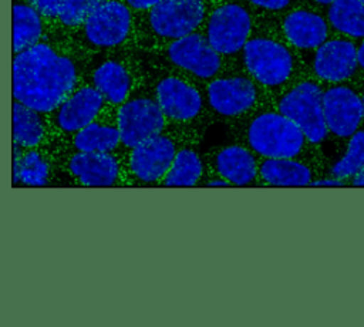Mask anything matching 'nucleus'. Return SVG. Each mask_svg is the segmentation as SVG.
<instances>
[{
	"label": "nucleus",
	"instance_id": "nucleus-6",
	"mask_svg": "<svg viewBox=\"0 0 364 327\" xmlns=\"http://www.w3.org/2000/svg\"><path fill=\"white\" fill-rule=\"evenodd\" d=\"M145 13L141 24V44L164 47L196 30L208 14L205 0H159Z\"/></svg>",
	"mask_w": 364,
	"mask_h": 327
},
{
	"label": "nucleus",
	"instance_id": "nucleus-31",
	"mask_svg": "<svg viewBox=\"0 0 364 327\" xmlns=\"http://www.w3.org/2000/svg\"><path fill=\"white\" fill-rule=\"evenodd\" d=\"M250 4H253L257 9H262L264 11H270V13H279L286 10L291 0H247Z\"/></svg>",
	"mask_w": 364,
	"mask_h": 327
},
{
	"label": "nucleus",
	"instance_id": "nucleus-24",
	"mask_svg": "<svg viewBox=\"0 0 364 327\" xmlns=\"http://www.w3.org/2000/svg\"><path fill=\"white\" fill-rule=\"evenodd\" d=\"M50 136L47 114L38 112L18 101L13 102V142L21 148L44 145Z\"/></svg>",
	"mask_w": 364,
	"mask_h": 327
},
{
	"label": "nucleus",
	"instance_id": "nucleus-1",
	"mask_svg": "<svg viewBox=\"0 0 364 327\" xmlns=\"http://www.w3.org/2000/svg\"><path fill=\"white\" fill-rule=\"evenodd\" d=\"M78 51L46 34L37 44L16 53L14 100L43 114L53 111L84 81L85 61Z\"/></svg>",
	"mask_w": 364,
	"mask_h": 327
},
{
	"label": "nucleus",
	"instance_id": "nucleus-25",
	"mask_svg": "<svg viewBox=\"0 0 364 327\" xmlns=\"http://www.w3.org/2000/svg\"><path fill=\"white\" fill-rule=\"evenodd\" d=\"M44 18L31 3L16 1L13 6V48L14 54L37 44L44 36Z\"/></svg>",
	"mask_w": 364,
	"mask_h": 327
},
{
	"label": "nucleus",
	"instance_id": "nucleus-36",
	"mask_svg": "<svg viewBox=\"0 0 364 327\" xmlns=\"http://www.w3.org/2000/svg\"><path fill=\"white\" fill-rule=\"evenodd\" d=\"M316 3H318V4H324V6H328V4H331L334 0H314Z\"/></svg>",
	"mask_w": 364,
	"mask_h": 327
},
{
	"label": "nucleus",
	"instance_id": "nucleus-2",
	"mask_svg": "<svg viewBox=\"0 0 364 327\" xmlns=\"http://www.w3.org/2000/svg\"><path fill=\"white\" fill-rule=\"evenodd\" d=\"M228 127L232 139L252 149L259 158H321L320 148L270 98Z\"/></svg>",
	"mask_w": 364,
	"mask_h": 327
},
{
	"label": "nucleus",
	"instance_id": "nucleus-9",
	"mask_svg": "<svg viewBox=\"0 0 364 327\" xmlns=\"http://www.w3.org/2000/svg\"><path fill=\"white\" fill-rule=\"evenodd\" d=\"M135 21L125 1L104 0L74 33V45L82 51H109L125 45L134 36Z\"/></svg>",
	"mask_w": 364,
	"mask_h": 327
},
{
	"label": "nucleus",
	"instance_id": "nucleus-30",
	"mask_svg": "<svg viewBox=\"0 0 364 327\" xmlns=\"http://www.w3.org/2000/svg\"><path fill=\"white\" fill-rule=\"evenodd\" d=\"M198 188H233V186L222 175H219L218 172L206 168L202 179L199 181Z\"/></svg>",
	"mask_w": 364,
	"mask_h": 327
},
{
	"label": "nucleus",
	"instance_id": "nucleus-27",
	"mask_svg": "<svg viewBox=\"0 0 364 327\" xmlns=\"http://www.w3.org/2000/svg\"><path fill=\"white\" fill-rule=\"evenodd\" d=\"M361 169H364V125L347 141L343 155L326 171V173L350 183V179Z\"/></svg>",
	"mask_w": 364,
	"mask_h": 327
},
{
	"label": "nucleus",
	"instance_id": "nucleus-5",
	"mask_svg": "<svg viewBox=\"0 0 364 327\" xmlns=\"http://www.w3.org/2000/svg\"><path fill=\"white\" fill-rule=\"evenodd\" d=\"M200 85L210 124L225 122L228 125L270 98L242 67L236 71L228 68Z\"/></svg>",
	"mask_w": 364,
	"mask_h": 327
},
{
	"label": "nucleus",
	"instance_id": "nucleus-14",
	"mask_svg": "<svg viewBox=\"0 0 364 327\" xmlns=\"http://www.w3.org/2000/svg\"><path fill=\"white\" fill-rule=\"evenodd\" d=\"M105 97L90 82L80 85L47 114L51 139H64L90 124L107 105Z\"/></svg>",
	"mask_w": 364,
	"mask_h": 327
},
{
	"label": "nucleus",
	"instance_id": "nucleus-19",
	"mask_svg": "<svg viewBox=\"0 0 364 327\" xmlns=\"http://www.w3.org/2000/svg\"><path fill=\"white\" fill-rule=\"evenodd\" d=\"M323 173L321 158H259L257 188L310 186Z\"/></svg>",
	"mask_w": 364,
	"mask_h": 327
},
{
	"label": "nucleus",
	"instance_id": "nucleus-4",
	"mask_svg": "<svg viewBox=\"0 0 364 327\" xmlns=\"http://www.w3.org/2000/svg\"><path fill=\"white\" fill-rule=\"evenodd\" d=\"M272 31L255 24L240 54V67L270 98L299 80L296 50L283 37L280 28Z\"/></svg>",
	"mask_w": 364,
	"mask_h": 327
},
{
	"label": "nucleus",
	"instance_id": "nucleus-26",
	"mask_svg": "<svg viewBox=\"0 0 364 327\" xmlns=\"http://www.w3.org/2000/svg\"><path fill=\"white\" fill-rule=\"evenodd\" d=\"M326 17L331 30L340 36L364 38V4L360 0H334L328 4Z\"/></svg>",
	"mask_w": 364,
	"mask_h": 327
},
{
	"label": "nucleus",
	"instance_id": "nucleus-12",
	"mask_svg": "<svg viewBox=\"0 0 364 327\" xmlns=\"http://www.w3.org/2000/svg\"><path fill=\"white\" fill-rule=\"evenodd\" d=\"M255 18L245 4L222 3L208 11L202 31L209 44L222 54L228 63L239 58L255 28Z\"/></svg>",
	"mask_w": 364,
	"mask_h": 327
},
{
	"label": "nucleus",
	"instance_id": "nucleus-29",
	"mask_svg": "<svg viewBox=\"0 0 364 327\" xmlns=\"http://www.w3.org/2000/svg\"><path fill=\"white\" fill-rule=\"evenodd\" d=\"M46 21H57L65 0H28Z\"/></svg>",
	"mask_w": 364,
	"mask_h": 327
},
{
	"label": "nucleus",
	"instance_id": "nucleus-10",
	"mask_svg": "<svg viewBox=\"0 0 364 327\" xmlns=\"http://www.w3.org/2000/svg\"><path fill=\"white\" fill-rule=\"evenodd\" d=\"M323 90L321 81L306 77L270 98L274 107L294 121L317 148L330 139L323 111Z\"/></svg>",
	"mask_w": 364,
	"mask_h": 327
},
{
	"label": "nucleus",
	"instance_id": "nucleus-7",
	"mask_svg": "<svg viewBox=\"0 0 364 327\" xmlns=\"http://www.w3.org/2000/svg\"><path fill=\"white\" fill-rule=\"evenodd\" d=\"M151 85L169 124L202 128L210 124L202 85L195 78L169 68L158 73Z\"/></svg>",
	"mask_w": 364,
	"mask_h": 327
},
{
	"label": "nucleus",
	"instance_id": "nucleus-33",
	"mask_svg": "<svg viewBox=\"0 0 364 327\" xmlns=\"http://www.w3.org/2000/svg\"><path fill=\"white\" fill-rule=\"evenodd\" d=\"M159 0H125V3L135 11H146L152 9Z\"/></svg>",
	"mask_w": 364,
	"mask_h": 327
},
{
	"label": "nucleus",
	"instance_id": "nucleus-15",
	"mask_svg": "<svg viewBox=\"0 0 364 327\" xmlns=\"http://www.w3.org/2000/svg\"><path fill=\"white\" fill-rule=\"evenodd\" d=\"M323 111L333 141H348L364 125L363 92L346 82L326 84L323 90Z\"/></svg>",
	"mask_w": 364,
	"mask_h": 327
},
{
	"label": "nucleus",
	"instance_id": "nucleus-23",
	"mask_svg": "<svg viewBox=\"0 0 364 327\" xmlns=\"http://www.w3.org/2000/svg\"><path fill=\"white\" fill-rule=\"evenodd\" d=\"M200 139L193 138L179 148L158 188H198L206 171L205 156L199 149Z\"/></svg>",
	"mask_w": 364,
	"mask_h": 327
},
{
	"label": "nucleus",
	"instance_id": "nucleus-28",
	"mask_svg": "<svg viewBox=\"0 0 364 327\" xmlns=\"http://www.w3.org/2000/svg\"><path fill=\"white\" fill-rule=\"evenodd\" d=\"M101 1L104 0H65L55 23L67 31H75L85 23Z\"/></svg>",
	"mask_w": 364,
	"mask_h": 327
},
{
	"label": "nucleus",
	"instance_id": "nucleus-38",
	"mask_svg": "<svg viewBox=\"0 0 364 327\" xmlns=\"http://www.w3.org/2000/svg\"><path fill=\"white\" fill-rule=\"evenodd\" d=\"M360 1H361V3H363V4H364V0H360Z\"/></svg>",
	"mask_w": 364,
	"mask_h": 327
},
{
	"label": "nucleus",
	"instance_id": "nucleus-3",
	"mask_svg": "<svg viewBox=\"0 0 364 327\" xmlns=\"http://www.w3.org/2000/svg\"><path fill=\"white\" fill-rule=\"evenodd\" d=\"M205 131L202 127L168 124L121 155L124 188H158L179 148L193 138H202Z\"/></svg>",
	"mask_w": 364,
	"mask_h": 327
},
{
	"label": "nucleus",
	"instance_id": "nucleus-20",
	"mask_svg": "<svg viewBox=\"0 0 364 327\" xmlns=\"http://www.w3.org/2000/svg\"><path fill=\"white\" fill-rule=\"evenodd\" d=\"M84 81L92 84L108 104L117 107L128 98L136 85L129 63L115 55L105 57L90 68L85 65Z\"/></svg>",
	"mask_w": 364,
	"mask_h": 327
},
{
	"label": "nucleus",
	"instance_id": "nucleus-18",
	"mask_svg": "<svg viewBox=\"0 0 364 327\" xmlns=\"http://www.w3.org/2000/svg\"><path fill=\"white\" fill-rule=\"evenodd\" d=\"M206 168L228 179L233 188H257L259 156L240 142L222 144L205 154Z\"/></svg>",
	"mask_w": 364,
	"mask_h": 327
},
{
	"label": "nucleus",
	"instance_id": "nucleus-37",
	"mask_svg": "<svg viewBox=\"0 0 364 327\" xmlns=\"http://www.w3.org/2000/svg\"><path fill=\"white\" fill-rule=\"evenodd\" d=\"M363 107H364V90H363Z\"/></svg>",
	"mask_w": 364,
	"mask_h": 327
},
{
	"label": "nucleus",
	"instance_id": "nucleus-21",
	"mask_svg": "<svg viewBox=\"0 0 364 327\" xmlns=\"http://www.w3.org/2000/svg\"><path fill=\"white\" fill-rule=\"evenodd\" d=\"M279 28L296 51H314L330 37L327 17L309 9H296L286 13Z\"/></svg>",
	"mask_w": 364,
	"mask_h": 327
},
{
	"label": "nucleus",
	"instance_id": "nucleus-32",
	"mask_svg": "<svg viewBox=\"0 0 364 327\" xmlns=\"http://www.w3.org/2000/svg\"><path fill=\"white\" fill-rule=\"evenodd\" d=\"M310 186H330V188H340V186H350V183L344 179H340V178H336L333 175H328V173H323L320 175L317 179L313 181V183Z\"/></svg>",
	"mask_w": 364,
	"mask_h": 327
},
{
	"label": "nucleus",
	"instance_id": "nucleus-35",
	"mask_svg": "<svg viewBox=\"0 0 364 327\" xmlns=\"http://www.w3.org/2000/svg\"><path fill=\"white\" fill-rule=\"evenodd\" d=\"M357 58H358V70L364 71V38L361 40L358 50H357Z\"/></svg>",
	"mask_w": 364,
	"mask_h": 327
},
{
	"label": "nucleus",
	"instance_id": "nucleus-17",
	"mask_svg": "<svg viewBox=\"0 0 364 327\" xmlns=\"http://www.w3.org/2000/svg\"><path fill=\"white\" fill-rule=\"evenodd\" d=\"M358 45L346 36L328 37L313 51L311 74L323 84L348 81L358 70Z\"/></svg>",
	"mask_w": 364,
	"mask_h": 327
},
{
	"label": "nucleus",
	"instance_id": "nucleus-34",
	"mask_svg": "<svg viewBox=\"0 0 364 327\" xmlns=\"http://www.w3.org/2000/svg\"><path fill=\"white\" fill-rule=\"evenodd\" d=\"M350 186H364V169H361L350 179Z\"/></svg>",
	"mask_w": 364,
	"mask_h": 327
},
{
	"label": "nucleus",
	"instance_id": "nucleus-11",
	"mask_svg": "<svg viewBox=\"0 0 364 327\" xmlns=\"http://www.w3.org/2000/svg\"><path fill=\"white\" fill-rule=\"evenodd\" d=\"M118 124L121 132L119 155L127 154L169 124L151 82L136 84L128 98L118 105Z\"/></svg>",
	"mask_w": 364,
	"mask_h": 327
},
{
	"label": "nucleus",
	"instance_id": "nucleus-22",
	"mask_svg": "<svg viewBox=\"0 0 364 327\" xmlns=\"http://www.w3.org/2000/svg\"><path fill=\"white\" fill-rule=\"evenodd\" d=\"M13 186H55L53 155L46 145L21 148L13 142Z\"/></svg>",
	"mask_w": 364,
	"mask_h": 327
},
{
	"label": "nucleus",
	"instance_id": "nucleus-13",
	"mask_svg": "<svg viewBox=\"0 0 364 327\" xmlns=\"http://www.w3.org/2000/svg\"><path fill=\"white\" fill-rule=\"evenodd\" d=\"M169 68L181 71L199 82H206L225 70L229 63L208 41L202 30H196L161 48Z\"/></svg>",
	"mask_w": 364,
	"mask_h": 327
},
{
	"label": "nucleus",
	"instance_id": "nucleus-16",
	"mask_svg": "<svg viewBox=\"0 0 364 327\" xmlns=\"http://www.w3.org/2000/svg\"><path fill=\"white\" fill-rule=\"evenodd\" d=\"M51 151H85L114 154L121 146L118 107L107 104L104 109L84 128L64 139L47 141Z\"/></svg>",
	"mask_w": 364,
	"mask_h": 327
},
{
	"label": "nucleus",
	"instance_id": "nucleus-8",
	"mask_svg": "<svg viewBox=\"0 0 364 327\" xmlns=\"http://www.w3.org/2000/svg\"><path fill=\"white\" fill-rule=\"evenodd\" d=\"M51 155L55 186L124 188L121 155L118 152L51 151Z\"/></svg>",
	"mask_w": 364,
	"mask_h": 327
}]
</instances>
